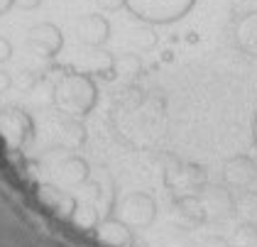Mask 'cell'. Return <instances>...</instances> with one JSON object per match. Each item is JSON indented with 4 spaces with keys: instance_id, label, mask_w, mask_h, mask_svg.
Returning <instances> with one entry per match:
<instances>
[{
    "instance_id": "cell-9",
    "label": "cell",
    "mask_w": 257,
    "mask_h": 247,
    "mask_svg": "<svg viewBox=\"0 0 257 247\" xmlns=\"http://www.w3.org/2000/svg\"><path fill=\"white\" fill-rule=\"evenodd\" d=\"M76 35H79V39L86 47L98 49L110 39V22H108V18H103L98 13H88V15L79 18V22H76Z\"/></svg>"
},
{
    "instance_id": "cell-13",
    "label": "cell",
    "mask_w": 257,
    "mask_h": 247,
    "mask_svg": "<svg viewBox=\"0 0 257 247\" xmlns=\"http://www.w3.org/2000/svg\"><path fill=\"white\" fill-rule=\"evenodd\" d=\"M59 176L69 184V186H79V184H86L88 176H91V167L88 162L79 157V154H66L59 164Z\"/></svg>"
},
{
    "instance_id": "cell-17",
    "label": "cell",
    "mask_w": 257,
    "mask_h": 247,
    "mask_svg": "<svg viewBox=\"0 0 257 247\" xmlns=\"http://www.w3.org/2000/svg\"><path fill=\"white\" fill-rule=\"evenodd\" d=\"M230 245L233 247H255L257 245V223H247V220H242V223L233 230Z\"/></svg>"
},
{
    "instance_id": "cell-23",
    "label": "cell",
    "mask_w": 257,
    "mask_h": 247,
    "mask_svg": "<svg viewBox=\"0 0 257 247\" xmlns=\"http://www.w3.org/2000/svg\"><path fill=\"white\" fill-rule=\"evenodd\" d=\"M40 5H42V0H15V3H13V8H20V10H25V13L37 10Z\"/></svg>"
},
{
    "instance_id": "cell-10",
    "label": "cell",
    "mask_w": 257,
    "mask_h": 247,
    "mask_svg": "<svg viewBox=\"0 0 257 247\" xmlns=\"http://www.w3.org/2000/svg\"><path fill=\"white\" fill-rule=\"evenodd\" d=\"M233 42L245 57L257 59V10L245 13L233 25Z\"/></svg>"
},
{
    "instance_id": "cell-26",
    "label": "cell",
    "mask_w": 257,
    "mask_h": 247,
    "mask_svg": "<svg viewBox=\"0 0 257 247\" xmlns=\"http://www.w3.org/2000/svg\"><path fill=\"white\" fill-rule=\"evenodd\" d=\"M252 140H255V147H257V110H255V117H252Z\"/></svg>"
},
{
    "instance_id": "cell-6",
    "label": "cell",
    "mask_w": 257,
    "mask_h": 247,
    "mask_svg": "<svg viewBox=\"0 0 257 247\" xmlns=\"http://www.w3.org/2000/svg\"><path fill=\"white\" fill-rule=\"evenodd\" d=\"M27 47L44 59L47 64L57 57L64 47V35L54 22H37L30 32H27Z\"/></svg>"
},
{
    "instance_id": "cell-14",
    "label": "cell",
    "mask_w": 257,
    "mask_h": 247,
    "mask_svg": "<svg viewBox=\"0 0 257 247\" xmlns=\"http://www.w3.org/2000/svg\"><path fill=\"white\" fill-rule=\"evenodd\" d=\"M86 74L88 76H103V78H115V57L110 52H93L86 61Z\"/></svg>"
},
{
    "instance_id": "cell-8",
    "label": "cell",
    "mask_w": 257,
    "mask_h": 247,
    "mask_svg": "<svg viewBox=\"0 0 257 247\" xmlns=\"http://www.w3.org/2000/svg\"><path fill=\"white\" fill-rule=\"evenodd\" d=\"M257 179V164L247 154H235L223 164V181L230 189H247Z\"/></svg>"
},
{
    "instance_id": "cell-5",
    "label": "cell",
    "mask_w": 257,
    "mask_h": 247,
    "mask_svg": "<svg viewBox=\"0 0 257 247\" xmlns=\"http://www.w3.org/2000/svg\"><path fill=\"white\" fill-rule=\"evenodd\" d=\"M118 213L120 220H125L130 228H150L157 218V203L150 193L133 191L130 196L122 198Z\"/></svg>"
},
{
    "instance_id": "cell-15",
    "label": "cell",
    "mask_w": 257,
    "mask_h": 247,
    "mask_svg": "<svg viewBox=\"0 0 257 247\" xmlns=\"http://www.w3.org/2000/svg\"><path fill=\"white\" fill-rule=\"evenodd\" d=\"M86 142V128L81 120H64L59 130V145L64 150H79L81 145Z\"/></svg>"
},
{
    "instance_id": "cell-4",
    "label": "cell",
    "mask_w": 257,
    "mask_h": 247,
    "mask_svg": "<svg viewBox=\"0 0 257 247\" xmlns=\"http://www.w3.org/2000/svg\"><path fill=\"white\" fill-rule=\"evenodd\" d=\"M0 133L13 147H27L35 140V120L27 110L8 105L0 110Z\"/></svg>"
},
{
    "instance_id": "cell-11",
    "label": "cell",
    "mask_w": 257,
    "mask_h": 247,
    "mask_svg": "<svg viewBox=\"0 0 257 247\" xmlns=\"http://www.w3.org/2000/svg\"><path fill=\"white\" fill-rule=\"evenodd\" d=\"M96 237L108 247H130L133 245V228H130L125 220L108 215L105 220H100L98 223Z\"/></svg>"
},
{
    "instance_id": "cell-20",
    "label": "cell",
    "mask_w": 257,
    "mask_h": 247,
    "mask_svg": "<svg viewBox=\"0 0 257 247\" xmlns=\"http://www.w3.org/2000/svg\"><path fill=\"white\" fill-rule=\"evenodd\" d=\"M57 208H59L64 215H74V213H76V208H79V203H76V198H74V196L61 193V198L57 201Z\"/></svg>"
},
{
    "instance_id": "cell-24",
    "label": "cell",
    "mask_w": 257,
    "mask_h": 247,
    "mask_svg": "<svg viewBox=\"0 0 257 247\" xmlns=\"http://www.w3.org/2000/svg\"><path fill=\"white\" fill-rule=\"evenodd\" d=\"M201 247H230V242H228L225 237H218V235H213V237L203 240V245H201Z\"/></svg>"
},
{
    "instance_id": "cell-3",
    "label": "cell",
    "mask_w": 257,
    "mask_h": 247,
    "mask_svg": "<svg viewBox=\"0 0 257 247\" xmlns=\"http://www.w3.org/2000/svg\"><path fill=\"white\" fill-rule=\"evenodd\" d=\"M162 171H164L167 189H172L177 196L198 193L208 184V174L196 162H181L177 157H167V164Z\"/></svg>"
},
{
    "instance_id": "cell-16",
    "label": "cell",
    "mask_w": 257,
    "mask_h": 247,
    "mask_svg": "<svg viewBox=\"0 0 257 247\" xmlns=\"http://www.w3.org/2000/svg\"><path fill=\"white\" fill-rule=\"evenodd\" d=\"M235 213L247 220V223H257V193L255 191H242L235 198Z\"/></svg>"
},
{
    "instance_id": "cell-1",
    "label": "cell",
    "mask_w": 257,
    "mask_h": 247,
    "mask_svg": "<svg viewBox=\"0 0 257 247\" xmlns=\"http://www.w3.org/2000/svg\"><path fill=\"white\" fill-rule=\"evenodd\" d=\"M54 86H57V103L76 117H86L96 108L98 88L93 76H88L86 71H66Z\"/></svg>"
},
{
    "instance_id": "cell-19",
    "label": "cell",
    "mask_w": 257,
    "mask_h": 247,
    "mask_svg": "<svg viewBox=\"0 0 257 247\" xmlns=\"http://www.w3.org/2000/svg\"><path fill=\"white\" fill-rule=\"evenodd\" d=\"M71 218L81 230H96L100 223L98 215H96V208H76V213Z\"/></svg>"
},
{
    "instance_id": "cell-25",
    "label": "cell",
    "mask_w": 257,
    "mask_h": 247,
    "mask_svg": "<svg viewBox=\"0 0 257 247\" xmlns=\"http://www.w3.org/2000/svg\"><path fill=\"white\" fill-rule=\"evenodd\" d=\"M13 3H15V0H0V18L8 15V13L13 10Z\"/></svg>"
},
{
    "instance_id": "cell-22",
    "label": "cell",
    "mask_w": 257,
    "mask_h": 247,
    "mask_svg": "<svg viewBox=\"0 0 257 247\" xmlns=\"http://www.w3.org/2000/svg\"><path fill=\"white\" fill-rule=\"evenodd\" d=\"M42 198L47 201V203H57L61 198L59 189H54V186H42Z\"/></svg>"
},
{
    "instance_id": "cell-2",
    "label": "cell",
    "mask_w": 257,
    "mask_h": 247,
    "mask_svg": "<svg viewBox=\"0 0 257 247\" xmlns=\"http://www.w3.org/2000/svg\"><path fill=\"white\" fill-rule=\"evenodd\" d=\"M196 0H125V8L142 22L169 25L191 13Z\"/></svg>"
},
{
    "instance_id": "cell-12",
    "label": "cell",
    "mask_w": 257,
    "mask_h": 247,
    "mask_svg": "<svg viewBox=\"0 0 257 247\" xmlns=\"http://www.w3.org/2000/svg\"><path fill=\"white\" fill-rule=\"evenodd\" d=\"M174 213L184 225H201L206 223V210L198 198V193H189V196H177L174 198Z\"/></svg>"
},
{
    "instance_id": "cell-21",
    "label": "cell",
    "mask_w": 257,
    "mask_h": 247,
    "mask_svg": "<svg viewBox=\"0 0 257 247\" xmlns=\"http://www.w3.org/2000/svg\"><path fill=\"white\" fill-rule=\"evenodd\" d=\"M100 10H108V13H115L120 8H125V0H96Z\"/></svg>"
},
{
    "instance_id": "cell-18",
    "label": "cell",
    "mask_w": 257,
    "mask_h": 247,
    "mask_svg": "<svg viewBox=\"0 0 257 247\" xmlns=\"http://www.w3.org/2000/svg\"><path fill=\"white\" fill-rule=\"evenodd\" d=\"M138 74H142V61L138 54L115 57V76H138Z\"/></svg>"
},
{
    "instance_id": "cell-7",
    "label": "cell",
    "mask_w": 257,
    "mask_h": 247,
    "mask_svg": "<svg viewBox=\"0 0 257 247\" xmlns=\"http://www.w3.org/2000/svg\"><path fill=\"white\" fill-rule=\"evenodd\" d=\"M198 198L206 210V220H225L235 213V198L225 186H211L206 184L198 191Z\"/></svg>"
}]
</instances>
